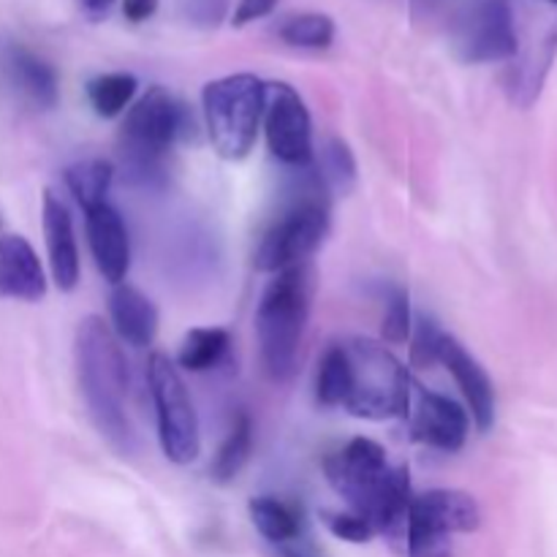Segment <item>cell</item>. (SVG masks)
<instances>
[{"mask_svg":"<svg viewBox=\"0 0 557 557\" xmlns=\"http://www.w3.org/2000/svg\"><path fill=\"white\" fill-rule=\"evenodd\" d=\"M277 5V0H239L237 5H234V27H243L248 25V22H256V20H264L267 14H272Z\"/></svg>","mask_w":557,"mask_h":557,"instance_id":"31","label":"cell"},{"mask_svg":"<svg viewBox=\"0 0 557 557\" xmlns=\"http://www.w3.org/2000/svg\"><path fill=\"white\" fill-rule=\"evenodd\" d=\"M457 47L468 63H500L520 49L509 0H476L457 25Z\"/></svg>","mask_w":557,"mask_h":557,"instance_id":"9","label":"cell"},{"mask_svg":"<svg viewBox=\"0 0 557 557\" xmlns=\"http://www.w3.org/2000/svg\"><path fill=\"white\" fill-rule=\"evenodd\" d=\"M158 11V0H123V14L128 22H147Z\"/></svg>","mask_w":557,"mask_h":557,"instance_id":"32","label":"cell"},{"mask_svg":"<svg viewBox=\"0 0 557 557\" xmlns=\"http://www.w3.org/2000/svg\"><path fill=\"white\" fill-rule=\"evenodd\" d=\"M147 384H150L152 406L158 419V441H161L163 455L177 466H188L199 457V419H196L194 400H190L180 368L166 357L156 351L147 362Z\"/></svg>","mask_w":557,"mask_h":557,"instance_id":"7","label":"cell"},{"mask_svg":"<svg viewBox=\"0 0 557 557\" xmlns=\"http://www.w3.org/2000/svg\"><path fill=\"white\" fill-rule=\"evenodd\" d=\"M413 389H417V408L411 419L413 438L441 451H460L471 433V419L466 408L449 397L428 392L424 386H413Z\"/></svg>","mask_w":557,"mask_h":557,"instance_id":"11","label":"cell"},{"mask_svg":"<svg viewBox=\"0 0 557 557\" xmlns=\"http://www.w3.org/2000/svg\"><path fill=\"white\" fill-rule=\"evenodd\" d=\"M47 294V275L36 250L20 234H0V297L38 302Z\"/></svg>","mask_w":557,"mask_h":557,"instance_id":"15","label":"cell"},{"mask_svg":"<svg viewBox=\"0 0 557 557\" xmlns=\"http://www.w3.org/2000/svg\"><path fill=\"white\" fill-rule=\"evenodd\" d=\"M65 185L74 194L76 205L82 210H92V207L103 205L109 194V185H112L114 169L109 161H101V158H87V161L71 163L63 172Z\"/></svg>","mask_w":557,"mask_h":557,"instance_id":"20","label":"cell"},{"mask_svg":"<svg viewBox=\"0 0 557 557\" xmlns=\"http://www.w3.org/2000/svg\"><path fill=\"white\" fill-rule=\"evenodd\" d=\"M248 509L256 531H259L267 542L275 544V547H286V544L308 536L305 511L302 506L294 504V500L275 498V495H261V498L250 500Z\"/></svg>","mask_w":557,"mask_h":557,"instance_id":"18","label":"cell"},{"mask_svg":"<svg viewBox=\"0 0 557 557\" xmlns=\"http://www.w3.org/2000/svg\"><path fill=\"white\" fill-rule=\"evenodd\" d=\"M267 82L256 74H232L210 82L201 90L207 134L212 147L226 161L250 156L264 120Z\"/></svg>","mask_w":557,"mask_h":557,"instance_id":"6","label":"cell"},{"mask_svg":"<svg viewBox=\"0 0 557 557\" xmlns=\"http://www.w3.org/2000/svg\"><path fill=\"white\" fill-rule=\"evenodd\" d=\"M76 5H79L90 20H103V16L112 11L114 0H76Z\"/></svg>","mask_w":557,"mask_h":557,"instance_id":"33","label":"cell"},{"mask_svg":"<svg viewBox=\"0 0 557 557\" xmlns=\"http://www.w3.org/2000/svg\"><path fill=\"white\" fill-rule=\"evenodd\" d=\"M188 22L201 27H215L228 9V0H180Z\"/></svg>","mask_w":557,"mask_h":557,"instance_id":"30","label":"cell"},{"mask_svg":"<svg viewBox=\"0 0 557 557\" xmlns=\"http://www.w3.org/2000/svg\"><path fill=\"white\" fill-rule=\"evenodd\" d=\"M310 302H313V270L308 264L275 272L261 294L256 310V341H259L261 368L277 384L297 373Z\"/></svg>","mask_w":557,"mask_h":557,"instance_id":"2","label":"cell"},{"mask_svg":"<svg viewBox=\"0 0 557 557\" xmlns=\"http://www.w3.org/2000/svg\"><path fill=\"white\" fill-rule=\"evenodd\" d=\"M228 351V332L221 326H196L185 335L180 346L177 364L190 373H205L212 370Z\"/></svg>","mask_w":557,"mask_h":557,"instance_id":"21","label":"cell"},{"mask_svg":"<svg viewBox=\"0 0 557 557\" xmlns=\"http://www.w3.org/2000/svg\"><path fill=\"white\" fill-rule=\"evenodd\" d=\"M408 557H451L449 533L438 531L419 517H408Z\"/></svg>","mask_w":557,"mask_h":557,"instance_id":"27","label":"cell"},{"mask_svg":"<svg viewBox=\"0 0 557 557\" xmlns=\"http://www.w3.org/2000/svg\"><path fill=\"white\" fill-rule=\"evenodd\" d=\"M302 183L292 205L275 218L261 234L253 253V267L259 272H283L288 267L308 264L310 256L321 245L330 228V196L319 172L302 169Z\"/></svg>","mask_w":557,"mask_h":557,"instance_id":"4","label":"cell"},{"mask_svg":"<svg viewBox=\"0 0 557 557\" xmlns=\"http://www.w3.org/2000/svg\"><path fill=\"white\" fill-rule=\"evenodd\" d=\"M326 528H330L337 539L351 544H364L375 536L373 525H370L364 517L354 515V511L351 515H326Z\"/></svg>","mask_w":557,"mask_h":557,"instance_id":"29","label":"cell"},{"mask_svg":"<svg viewBox=\"0 0 557 557\" xmlns=\"http://www.w3.org/2000/svg\"><path fill=\"white\" fill-rule=\"evenodd\" d=\"M250 451H253V422H250L248 413L239 411L210 466L212 482L232 484L243 473V468L248 466Z\"/></svg>","mask_w":557,"mask_h":557,"instance_id":"19","label":"cell"},{"mask_svg":"<svg viewBox=\"0 0 557 557\" xmlns=\"http://www.w3.org/2000/svg\"><path fill=\"white\" fill-rule=\"evenodd\" d=\"M74 362L82 397H85L87 413L96 430L109 441L112 449H117L120 455H131L136 449V435L125 413L128 364H125L123 348L112 326L103 324L98 315H87L76 326Z\"/></svg>","mask_w":557,"mask_h":557,"instance_id":"1","label":"cell"},{"mask_svg":"<svg viewBox=\"0 0 557 557\" xmlns=\"http://www.w3.org/2000/svg\"><path fill=\"white\" fill-rule=\"evenodd\" d=\"M411 515L449 536L451 533H473L482 525L479 504L460 490H430V493L413 495Z\"/></svg>","mask_w":557,"mask_h":557,"instance_id":"17","label":"cell"},{"mask_svg":"<svg viewBox=\"0 0 557 557\" xmlns=\"http://www.w3.org/2000/svg\"><path fill=\"white\" fill-rule=\"evenodd\" d=\"M0 76L22 103L33 109H52L60 98L58 71L20 41L0 44Z\"/></svg>","mask_w":557,"mask_h":557,"instance_id":"10","label":"cell"},{"mask_svg":"<svg viewBox=\"0 0 557 557\" xmlns=\"http://www.w3.org/2000/svg\"><path fill=\"white\" fill-rule=\"evenodd\" d=\"M547 3H553V5H557V0H547Z\"/></svg>","mask_w":557,"mask_h":557,"instance_id":"34","label":"cell"},{"mask_svg":"<svg viewBox=\"0 0 557 557\" xmlns=\"http://www.w3.org/2000/svg\"><path fill=\"white\" fill-rule=\"evenodd\" d=\"M343 348L351 375L343 408L351 417L370 419V422L406 417L411 408L413 381L395 354L386 351L381 343L362 341V337L343 343Z\"/></svg>","mask_w":557,"mask_h":557,"instance_id":"5","label":"cell"},{"mask_svg":"<svg viewBox=\"0 0 557 557\" xmlns=\"http://www.w3.org/2000/svg\"><path fill=\"white\" fill-rule=\"evenodd\" d=\"M136 82L134 74H123V71H114V74H98L87 82V101H90L92 112L98 117H117L128 109V103L136 96Z\"/></svg>","mask_w":557,"mask_h":557,"instance_id":"22","label":"cell"},{"mask_svg":"<svg viewBox=\"0 0 557 557\" xmlns=\"http://www.w3.org/2000/svg\"><path fill=\"white\" fill-rule=\"evenodd\" d=\"M194 128L188 107L166 87H150L125 114L120 125V158L128 180L156 188L166 180V158Z\"/></svg>","mask_w":557,"mask_h":557,"instance_id":"3","label":"cell"},{"mask_svg":"<svg viewBox=\"0 0 557 557\" xmlns=\"http://www.w3.org/2000/svg\"><path fill=\"white\" fill-rule=\"evenodd\" d=\"M319 177L326 185V190H337V194H348L357 183V161H354L351 150L343 139H330L321 150L319 161Z\"/></svg>","mask_w":557,"mask_h":557,"instance_id":"25","label":"cell"},{"mask_svg":"<svg viewBox=\"0 0 557 557\" xmlns=\"http://www.w3.org/2000/svg\"><path fill=\"white\" fill-rule=\"evenodd\" d=\"M438 362L455 375L457 386L466 395L468 408L473 413V422L482 433H487L490 428L495 424V386L490 381L487 370L479 364V359H473L468 354V348L462 346L457 337L444 335L441 337V348H438Z\"/></svg>","mask_w":557,"mask_h":557,"instance_id":"13","label":"cell"},{"mask_svg":"<svg viewBox=\"0 0 557 557\" xmlns=\"http://www.w3.org/2000/svg\"><path fill=\"white\" fill-rule=\"evenodd\" d=\"M411 299L403 288H392L384 302V319H381V335L392 346H400L411 337Z\"/></svg>","mask_w":557,"mask_h":557,"instance_id":"26","label":"cell"},{"mask_svg":"<svg viewBox=\"0 0 557 557\" xmlns=\"http://www.w3.org/2000/svg\"><path fill=\"white\" fill-rule=\"evenodd\" d=\"M277 36L297 49H326L335 41V22L326 14H294L277 27Z\"/></svg>","mask_w":557,"mask_h":557,"instance_id":"23","label":"cell"},{"mask_svg":"<svg viewBox=\"0 0 557 557\" xmlns=\"http://www.w3.org/2000/svg\"><path fill=\"white\" fill-rule=\"evenodd\" d=\"M444 335L446 332H441L433 319H419L417 330H411V362L417 368H430V364L438 362V348Z\"/></svg>","mask_w":557,"mask_h":557,"instance_id":"28","label":"cell"},{"mask_svg":"<svg viewBox=\"0 0 557 557\" xmlns=\"http://www.w3.org/2000/svg\"><path fill=\"white\" fill-rule=\"evenodd\" d=\"M348 381H351V375H348V357H346V348H343L341 343V346H332L319 362L315 397H319L321 406L326 408L343 406L348 395Z\"/></svg>","mask_w":557,"mask_h":557,"instance_id":"24","label":"cell"},{"mask_svg":"<svg viewBox=\"0 0 557 557\" xmlns=\"http://www.w3.org/2000/svg\"><path fill=\"white\" fill-rule=\"evenodd\" d=\"M85 226L90 253L103 281H109L112 286L123 283L131 270V239L123 215L109 201H103L85 212Z\"/></svg>","mask_w":557,"mask_h":557,"instance_id":"12","label":"cell"},{"mask_svg":"<svg viewBox=\"0 0 557 557\" xmlns=\"http://www.w3.org/2000/svg\"><path fill=\"white\" fill-rule=\"evenodd\" d=\"M264 134L270 152L292 169L313 163V123L299 92L286 82H267Z\"/></svg>","mask_w":557,"mask_h":557,"instance_id":"8","label":"cell"},{"mask_svg":"<svg viewBox=\"0 0 557 557\" xmlns=\"http://www.w3.org/2000/svg\"><path fill=\"white\" fill-rule=\"evenodd\" d=\"M109 319L114 337L128 343L131 348H147L156 341L158 308L150 297L128 283H117L109 294Z\"/></svg>","mask_w":557,"mask_h":557,"instance_id":"16","label":"cell"},{"mask_svg":"<svg viewBox=\"0 0 557 557\" xmlns=\"http://www.w3.org/2000/svg\"><path fill=\"white\" fill-rule=\"evenodd\" d=\"M41 221L54 286H58L60 292H74L76 283H79V250H76L74 223H71L65 205L52 194V190H44Z\"/></svg>","mask_w":557,"mask_h":557,"instance_id":"14","label":"cell"}]
</instances>
